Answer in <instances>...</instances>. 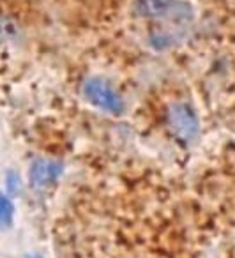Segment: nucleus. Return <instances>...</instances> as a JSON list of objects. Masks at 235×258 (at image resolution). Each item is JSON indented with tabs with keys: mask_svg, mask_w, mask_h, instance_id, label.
<instances>
[{
	"mask_svg": "<svg viewBox=\"0 0 235 258\" xmlns=\"http://www.w3.org/2000/svg\"><path fill=\"white\" fill-rule=\"evenodd\" d=\"M8 187H9V191H18V187H20V179H18V175H15V173H9L8 175Z\"/></svg>",
	"mask_w": 235,
	"mask_h": 258,
	"instance_id": "6",
	"label": "nucleus"
},
{
	"mask_svg": "<svg viewBox=\"0 0 235 258\" xmlns=\"http://www.w3.org/2000/svg\"><path fill=\"white\" fill-rule=\"evenodd\" d=\"M83 92H85V97L90 103L103 108L104 111H110V113H121L122 111V99L113 90V87L104 82V80H89L85 83V87H83Z\"/></svg>",
	"mask_w": 235,
	"mask_h": 258,
	"instance_id": "1",
	"label": "nucleus"
},
{
	"mask_svg": "<svg viewBox=\"0 0 235 258\" xmlns=\"http://www.w3.org/2000/svg\"><path fill=\"white\" fill-rule=\"evenodd\" d=\"M62 165L51 159H37L30 166V184L37 189L48 187L61 177Z\"/></svg>",
	"mask_w": 235,
	"mask_h": 258,
	"instance_id": "3",
	"label": "nucleus"
},
{
	"mask_svg": "<svg viewBox=\"0 0 235 258\" xmlns=\"http://www.w3.org/2000/svg\"><path fill=\"white\" fill-rule=\"evenodd\" d=\"M32 258H41V256H32Z\"/></svg>",
	"mask_w": 235,
	"mask_h": 258,
	"instance_id": "7",
	"label": "nucleus"
},
{
	"mask_svg": "<svg viewBox=\"0 0 235 258\" xmlns=\"http://www.w3.org/2000/svg\"><path fill=\"white\" fill-rule=\"evenodd\" d=\"M13 218H15V205H13L11 198L6 197L4 193H0V226L2 228L11 226Z\"/></svg>",
	"mask_w": 235,
	"mask_h": 258,
	"instance_id": "5",
	"label": "nucleus"
},
{
	"mask_svg": "<svg viewBox=\"0 0 235 258\" xmlns=\"http://www.w3.org/2000/svg\"><path fill=\"white\" fill-rule=\"evenodd\" d=\"M168 122H170L171 131L181 140L191 142L198 133V118L189 104H173L170 108V113H168Z\"/></svg>",
	"mask_w": 235,
	"mask_h": 258,
	"instance_id": "2",
	"label": "nucleus"
},
{
	"mask_svg": "<svg viewBox=\"0 0 235 258\" xmlns=\"http://www.w3.org/2000/svg\"><path fill=\"white\" fill-rule=\"evenodd\" d=\"M179 8L177 0H136V15L145 18L170 15L171 11H179Z\"/></svg>",
	"mask_w": 235,
	"mask_h": 258,
	"instance_id": "4",
	"label": "nucleus"
}]
</instances>
